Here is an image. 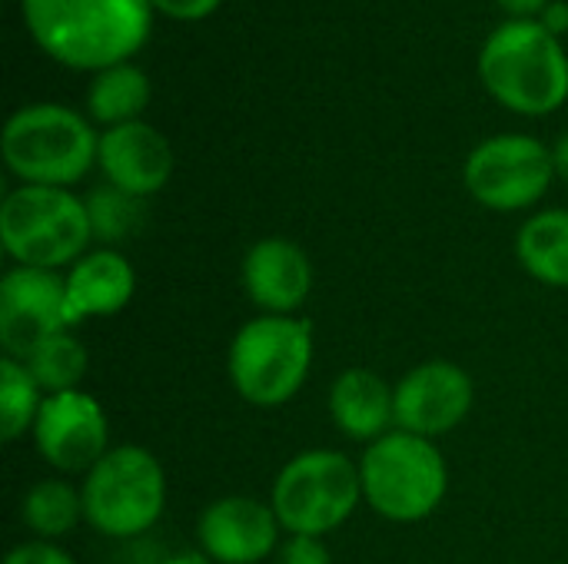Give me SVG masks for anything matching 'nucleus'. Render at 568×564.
Returning a JSON list of instances; mask_svg holds the SVG:
<instances>
[{
	"instance_id": "nucleus-4",
	"label": "nucleus",
	"mask_w": 568,
	"mask_h": 564,
	"mask_svg": "<svg viewBox=\"0 0 568 564\" xmlns=\"http://www.w3.org/2000/svg\"><path fill=\"white\" fill-rule=\"evenodd\" d=\"M363 502L386 522H426L449 492V465L433 439L393 429L359 459Z\"/></svg>"
},
{
	"instance_id": "nucleus-10",
	"label": "nucleus",
	"mask_w": 568,
	"mask_h": 564,
	"mask_svg": "<svg viewBox=\"0 0 568 564\" xmlns=\"http://www.w3.org/2000/svg\"><path fill=\"white\" fill-rule=\"evenodd\" d=\"M30 435L37 455L60 475H87L110 452L106 412L83 389L47 396Z\"/></svg>"
},
{
	"instance_id": "nucleus-26",
	"label": "nucleus",
	"mask_w": 568,
	"mask_h": 564,
	"mask_svg": "<svg viewBox=\"0 0 568 564\" xmlns=\"http://www.w3.org/2000/svg\"><path fill=\"white\" fill-rule=\"evenodd\" d=\"M223 0H150L153 10H160L170 20H203L210 17Z\"/></svg>"
},
{
	"instance_id": "nucleus-19",
	"label": "nucleus",
	"mask_w": 568,
	"mask_h": 564,
	"mask_svg": "<svg viewBox=\"0 0 568 564\" xmlns=\"http://www.w3.org/2000/svg\"><path fill=\"white\" fill-rule=\"evenodd\" d=\"M20 522L40 542L67 539L83 519V495L63 479H40L20 499Z\"/></svg>"
},
{
	"instance_id": "nucleus-9",
	"label": "nucleus",
	"mask_w": 568,
	"mask_h": 564,
	"mask_svg": "<svg viewBox=\"0 0 568 564\" xmlns=\"http://www.w3.org/2000/svg\"><path fill=\"white\" fill-rule=\"evenodd\" d=\"M469 196L493 213L532 209L556 180L552 146L526 133H499L483 140L463 166Z\"/></svg>"
},
{
	"instance_id": "nucleus-12",
	"label": "nucleus",
	"mask_w": 568,
	"mask_h": 564,
	"mask_svg": "<svg viewBox=\"0 0 568 564\" xmlns=\"http://www.w3.org/2000/svg\"><path fill=\"white\" fill-rule=\"evenodd\" d=\"M393 402H396V429L436 442L439 435H449L466 422L476 402V386L463 366L433 359L413 366L393 386Z\"/></svg>"
},
{
	"instance_id": "nucleus-30",
	"label": "nucleus",
	"mask_w": 568,
	"mask_h": 564,
	"mask_svg": "<svg viewBox=\"0 0 568 564\" xmlns=\"http://www.w3.org/2000/svg\"><path fill=\"white\" fill-rule=\"evenodd\" d=\"M160 564H213L203 552H180V555H170V558H163Z\"/></svg>"
},
{
	"instance_id": "nucleus-6",
	"label": "nucleus",
	"mask_w": 568,
	"mask_h": 564,
	"mask_svg": "<svg viewBox=\"0 0 568 564\" xmlns=\"http://www.w3.org/2000/svg\"><path fill=\"white\" fill-rule=\"evenodd\" d=\"M0 243L13 266L70 269L93 243L87 203L57 186H17L0 203Z\"/></svg>"
},
{
	"instance_id": "nucleus-13",
	"label": "nucleus",
	"mask_w": 568,
	"mask_h": 564,
	"mask_svg": "<svg viewBox=\"0 0 568 564\" xmlns=\"http://www.w3.org/2000/svg\"><path fill=\"white\" fill-rule=\"evenodd\" d=\"M280 519L273 505L250 495L210 502L196 519L200 552L213 564H260L280 548Z\"/></svg>"
},
{
	"instance_id": "nucleus-28",
	"label": "nucleus",
	"mask_w": 568,
	"mask_h": 564,
	"mask_svg": "<svg viewBox=\"0 0 568 564\" xmlns=\"http://www.w3.org/2000/svg\"><path fill=\"white\" fill-rule=\"evenodd\" d=\"M506 13H513V20H536V13H542L552 0H496Z\"/></svg>"
},
{
	"instance_id": "nucleus-15",
	"label": "nucleus",
	"mask_w": 568,
	"mask_h": 564,
	"mask_svg": "<svg viewBox=\"0 0 568 564\" xmlns=\"http://www.w3.org/2000/svg\"><path fill=\"white\" fill-rule=\"evenodd\" d=\"M97 166L110 186L146 199L170 183L173 150H170V140L156 126L133 120V123H120L100 133Z\"/></svg>"
},
{
	"instance_id": "nucleus-5",
	"label": "nucleus",
	"mask_w": 568,
	"mask_h": 564,
	"mask_svg": "<svg viewBox=\"0 0 568 564\" xmlns=\"http://www.w3.org/2000/svg\"><path fill=\"white\" fill-rule=\"evenodd\" d=\"M313 369V322L303 316H256L236 329L226 376L236 396L256 409L286 406Z\"/></svg>"
},
{
	"instance_id": "nucleus-1",
	"label": "nucleus",
	"mask_w": 568,
	"mask_h": 564,
	"mask_svg": "<svg viewBox=\"0 0 568 564\" xmlns=\"http://www.w3.org/2000/svg\"><path fill=\"white\" fill-rule=\"evenodd\" d=\"M37 47L73 70L126 63L150 37V0H20Z\"/></svg>"
},
{
	"instance_id": "nucleus-21",
	"label": "nucleus",
	"mask_w": 568,
	"mask_h": 564,
	"mask_svg": "<svg viewBox=\"0 0 568 564\" xmlns=\"http://www.w3.org/2000/svg\"><path fill=\"white\" fill-rule=\"evenodd\" d=\"M27 372L33 376V382L43 389V396H57V392H73L80 389L83 376H87V349L83 342L73 336V329H63L50 339H43L27 359H23Z\"/></svg>"
},
{
	"instance_id": "nucleus-11",
	"label": "nucleus",
	"mask_w": 568,
	"mask_h": 564,
	"mask_svg": "<svg viewBox=\"0 0 568 564\" xmlns=\"http://www.w3.org/2000/svg\"><path fill=\"white\" fill-rule=\"evenodd\" d=\"M70 329L67 283L60 273L13 266L0 279V346L23 362L43 339Z\"/></svg>"
},
{
	"instance_id": "nucleus-24",
	"label": "nucleus",
	"mask_w": 568,
	"mask_h": 564,
	"mask_svg": "<svg viewBox=\"0 0 568 564\" xmlns=\"http://www.w3.org/2000/svg\"><path fill=\"white\" fill-rule=\"evenodd\" d=\"M276 564H333V555L323 539L290 535L276 552Z\"/></svg>"
},
{
	"instance_id": "nucleus-29",
	"label": "nucleus",
	"mask_w": 568,
	"mask_h": 564,
	"mask_svg": "<svg viewBox=\"0 0 568 564\" xmlns=\"http://www.w3.org/2000/svg\"><path fill=\"white\" fill-rule=\"evenodd\" d=\"M552 163H556V176L568 180V133H562V136L552 143Z\"/></svg>"
},
{
	"instance_id": "nucleus-14",
	"label": "nucleus",
	"mask_w": 568,
	"mask_h": 564,
	"mask_svg": "<svg viewBox=\"0 0 568 564\" xmlns=\"http://www.w3.org/2000/svg\"><path fill=\"white\" fill-rule=\"evenodd\" d=\"M240 279L260 316H296L313 293V263L300 243L266 236L246 249Z\"/></svg>"
},
{
	"instance_id": "nucleus-3",
	"label": "nucleus",
	"mask_w": 568,
	"mask_h": 564,
	"mask_svg": "<svg viewBox=\"0 0 568 564\" xmlns=\"http://www.w3.org/2000/svg\"><path fill=\"white\" fill-rule=\"evenodd\" d=\"M97 150L100 136L93 126L63 103L20 106L3 123L0 136L3 163L20 186L70 189L97 166Z\"/></svg>"
},
{
	"instance_id": "nucleus-25",
	"label": "nucleus",
	"mask_w": 568,
	"mask_h": 564,
	"mask_svg": "<svg viewBox=\"0 0 568 564\" xmlns=\"http://www.w3.org/2000/svg\"><path fill=\"white\" fill-rule=\"evenodd\" d=\"M0 564H77L73 555L67 548H60L57 542H40V539H30V542H20L7 552V558Z\"/></svg>"
},
{
	"instance_id": "nucleus-2",
	"label": "nucleus",
	"mask_w": 568,
	"mask_h": 564,
	"mask_svg": "<svg viewBox=\"0 0 568 564\" xmlns=\"http://www.w3.org/2000/svg\"><path fill=\"white\" fill-rule=\"evenodd\" d=\"M479 80L506 110L546 116L568 100V53L539 20H506L479 50Z\"/></svg>"
},
{
	"instance_id": "nucleus-22",
	"label": "nucleus",
	"mask_w": 568,
	"mask_h": 564,
	"mask_svg": "<svg viewBox=\"0 0 568 564\" xmlns=\"http://www.w3.org/2000/svg\"><path fill=\"white\" fill-rule=\"evenodd\" d=\"M83 203H87L93 243L110 246V249H116V243H126L130 236H136L146 223V199L130 196L110 183L90 189L83 196Z\"/></svg>"
},
{
	"instance_id": "nucleus-27",
	"label": "nucleus",
	"mask_w": 568,
	"mask_h": 564,
	"mask_svg": "<svg viewBox=\"0 0 568 564\" xmlns=\"http://www.w3.org/2000/svg\"><path fill=\"white\" fill-rule=\"evenodd\" d=\"M539 23L549 30V33H566L568 30V3L566 0H552L542 13H539Z\"/></svg>"
},
{
	"instance_id": "nucleus-7",
	"label": "nucleus",
	"mask_w": 568,
	"mask_h": 564,
	"mask_svg": "<svg viewBox=\"0 0 568 564\" xmlns=\"http://www.w3.org/2000/svg\"><path fill=\"white\" fill-rule=\"evenodd\" d=\"M83 519L103 539H136L166 509V472L143 445L110 449L80 482Z\"/></svg>"
},
{
	"instance_id": "nucleus-20",
	"label": "nucleus",
	"mask_w": 568,
	"mask_h": 564,
	"mask_svg": "<svg viewBox=\"0 0 568 564\" xmlns=\"http://www.w3.org/2000/svg\"><path fill=\"white\" fill-rule=\"evenodd\" d=\"M146 103H150V76L130 60L93 73L87 90V110L106 130L140 120Z\"/></svg>"
},
{
	"instance_id": "nucleus-18",
	"label": "nucleus",
	"mask_w": 568,
	"mask_h": 564,
	"mask_svg": "<svg viewBox=\"0 0 568 564\" xmlns=\"http://www.w3.org/2000/svg\"><path fill=\"white\" fill-rule=\"evenodd\" d=\"M519 266L542 286L568 289V209H542L516 233Z\"/></svg>"
},
{
	"instance_id": "nucleus-23",
	"label": "nucleus",
	"mask_w": 568,
	"mask_h": 564,
	"mask_svg": "<svg viewBox=\"0 0 568 564\" xmlns=\"http://www.w3.org/2000/svg\"><path fill=\"white\" fill-rule=\"evenodd\" d=\"M43 389L33 382L23 362L3 356L0 359V439L17 442L33 432V422L43 406Z\"/></svg>"
},
{
	"instance_id": "nucleus-16",
	"label": "nucleus",
	"mask_w": 568,
	"mask_h": 564,
	"mask_svg": "<svg viewBox=\"0 0 568 564\" xmlns=\"http://www.w3.org/2000/svg\"><path fill=\"white\" fill-rule=\"evenodd\" d=\"M63 283H67V322L70 329H77L87 319L123 312L136 293V269L120 249L100 246L80 256L63 273Z\"/></svg>"
},
{
	"instance_id": "nucleus-8",
	"label": "nucleus",
	"mask_w": 568,
	"mask_h": 564,
	"mask_svg": "<svg viewBox=\"0 0 568 564\" xmlns=\"http://www.w3.org/2000/svg\"><path fill=\"white\" fill-rule=\"evenodd\" d=\"M359 502V462L339 449H306L293 455L280 469L270 495L283 532L310 539H323L346 525Z\"/></svg>"
},
{
	"instance_id": "nucleus-17",
	"label": "nucleus",
	"mask_w": 568,
	"mask_h": 564,
	"mask_svg": "<svg viewBox=\"0 0 568 564\" xmlns=\"http://www.w3.org/2000/svg\"><path fill=\"white\" fill-rule=\"evenodd\" d=\"M329 419L346 439L373 445L396 429L393 386L363 366L339 372L329 386Z\"/></svg>"
}]
</instances>
